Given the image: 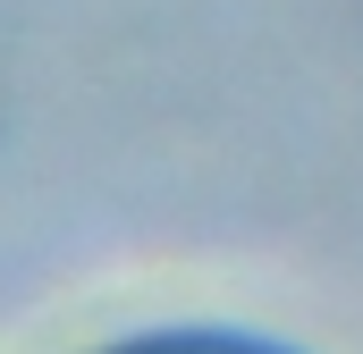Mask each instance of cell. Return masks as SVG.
<instances>
[{"instance_id": "1", "label": "cell", "mask_w": 363, "mask_h": 354, "mask_svg": "<svg viewBox=\"0 0 363 354\" xmlns=\"http://www.w3.org/2000/svg\"><path fill=\"white\" fill-rule=\"evenodd\" d=\"M144 354H245V346H194L186 338V346H144Z\"/></svg>"}]
</instances>
